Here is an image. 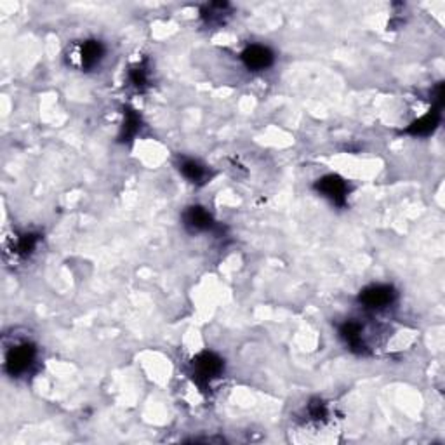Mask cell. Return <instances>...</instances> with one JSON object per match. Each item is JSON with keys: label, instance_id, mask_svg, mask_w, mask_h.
<instances>
[{"label": "cell", "instance_id": "1", "mask_svg": "<svg viewBox=\"0 0 445 445\" xmlns=\"http://www.w3.org/2000/svg\"><path fill=\"white\" fill-rule=\"evenodd\" d=\"M35 364H37V348L32 343H16L6 351V371L12 378L28 376L32 369L35 367Z\"/></svg>", "mask_w": 445, "mask_h": 445}, {"label": "cell", "instance_id": "2", "mask_svg": "<svg viewBox=\"0 0 445 445\" xmlns=\"http://www.w3.org/2000/svg\"><path fill=\"white\" fill-rule=\"evenodd\" d=\"M193 379L197 381L200 388H206L213 383L214 379L219 378L223 374V369H225V364L217 357L216 354H210V351H204L199 357L193 358Z\"/></svg>", "mask_w": 445, "mask_h": 445}, {"label": "cell", "instance_id": "3", "mask_svg": "<svg viewBox=\"0 0 445 445\" xmlns=\"http://www.w3.org/2000/svg\"><path fill=\"white\" fill-rule=\"evenodd\" d=\"M315 188L318 190L321 195H324L325 199H329L336 206H345L346 200H348V184H346V181L343 177L336 176V174H329V176H324L322 180H318Z\"/></svg>", "mask_w": 445, "mask_h": 445}, {"label": "cell", "instance_id": "4", "mask_svg": "<svg viewBox=\"0 0 445 445\" xmlns=\"http://www.w3.org/2000/svg\"><path fill=\"white\" fill-rule=\"evenodd\" d=\"M395 296L397 294H395L393 287L378 283V285H371V287L364 289V291L360 292V298L358 299H360V303L364 305V308L379 312V310L388 308V306L395 301Z\"/></svg>", "mask_w": 445, "mask_h": 445}, {"label": "cell", "instance_id": "5", "mask_svg": "<svg viewBox=\"0 0 445 445\" xmlns=\"http://www.w3.org/2000/svg\"><path fill=\"white\" fill-rule=\"evenodd\" d=\"M105 56V47L100 41H85L77 47V65L82 70H92L100 65Z\"/></svg>", "mask_w": 445, "mask_h": 445}, {"label": "cell", "instance_id": "6", "mask_svg": "<svg viewBox=\"0 0 445 445\" xmlns=\"http://www.w3.org/2000/svg\"><path fill=\"white\" fill-rule=\"evenodd\" d=\"M242 61L249 70L263 72L273 63V52L265 45H249L242 52Z\"/></svg>", "mask_w": 445, "mask_h": 445}, {"label": "cell", "instance_id": "7", "mask_svg": "<svg viewBox=\"0 0 445 445\" xmlns=\"http://www.w3.org/2000/svg\"><path fill=\"white\" fill-rule=\"evenodd\" d=\"M183 219H184V225H186V228H190L192 232H207V230L213 228V225H214L210 214L200 206L188 207V210L184 213Z\"/></svg>", "mask_w": 445, "mask_h": 445}, {"label": "cell", "instance_id": "8", "mask_svg": "<svg viewBox=\"0 0 445 445\" xmlns=\"http://www.w3.org/2000/svg\"><path fill=\"white\" fill-rule=\"evenodd\" d=\"M339 334H341V338L345 339L346 345L349 346L351 349H355V351H365V339H364V327H362L358 322L355 321H349L346 322V324L341 325V329H339Z\"/></svg>", "mask_w": 445, "mask_h": 445}, {"label": "cell", "instance_id": "9", "mask_svg": "<svg viewBox=\"0 0 445 445\" xmlns=\"http://www.w3.org/2000/svg\"><path fill=\"white\" fill-rule=\"evenodd\" d=\"M181 174L192 183H204L207 177V169L200 162L193 160V158H184L180 166Z\"/></svg>", "mask_w": 445, "mask_h": 445}, {"label": "cell", "instance_id": "10", "mask_svg": "<svg viewBox=\"0 0 445 445\" xmlns=\"http://www.w3.org/2000/svg\"><path fill=\"white\" fill-rule=\"evenodd\" d=\"M39 243V237L32 235V233H25V235L18 237L14 240V246H12V252L18 254V256H28L35 250Z\"/></svg>", "mask_w": 445, "mask_h": 445}, {"label": "cell", "instance_id": "11", "mask_svg": "<svg viewBox=\"0 0 445 445\" xmlns=\"http://www.w3.org/2000/svg\"><path fill=\"white\" fill-rule=\"evenodd\" d=\"M438 124V111H431V113L424 115L420 120L414 122L409 133L412 134H428L435 129V125Z\"/></svg>", "mask_w": 445, "mask_h": 445}, {"label": "cell", "instance_id": "12", "mask_svg": "<svg viewBox=\"0 0 445 445\" xmlns=\"http://www.w3.org/2000/svg\"><path fill=\"white\" fill-rule=\"evenodd\" d=\"M138 131H140V117L133 110H127L124 127H122V140H131Z\"/></svg>", "mask_w": 445, "mask_h": 445}, {"label": "cell", "instance_id": "13", "mask_svg": "<svg viewBox=\"0 0 445 445\" xmlns=\"http://www.w3.org/2000/svg\"><path fill=\"white\" fill-rule=\"evenodd\" d=\"M129 80L136 89L146 87L148 85V70L143 67V65H138V67H134L133 70H131Z\"/></svg>", "mask_w": 445, "mask_h": 445}]
</instances>
